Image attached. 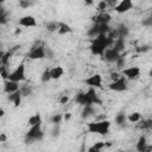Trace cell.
Returning <instances> with one entry per match:
<instances>
[{"instance_id": "obj_37", "label": "cell", "mask_w": 152, "mask_h": 152, "mask_svg": "<svg viewBox=\"0 0 152 152\" xmlns=\"http://www.w3.org/2000/svg\"><path fill=\"white\" fill-rule=\"evenodd\" d=\"M14 33H15V34H20V33H21V28L17 27V28H15V31H14Z\"/></svg>"}, {"instance_id": "obj_36", "label": "cell", "mask_w": 152, "mask_h": 152, "mask_svg": "<svg viewBox=\"0 0 152 152\" xmlns=\"http://www.w3.org/2000/svg\"><path fill=\"white\" fill-rule=\"evenodd\" d=\"M142 152H152V145L148 144V145L142 150Z\"/></svg>"}, {"instance_id": "obj_17", "label": "cell", "mask_w": 152, "mask_h": 152, "mask_svg": "<svg viewBox=\"0 0 152 152\" xmlns=\"http://www.w3.org/2000/svg\"><path fill=\"white\" fill-rule=\"evenodd\" d=\"M71 32H72V28L70 27V25H68V24H65V23L59 21L58 30H57V33H58V34L64 36V34H68V33H71Z\"/></svg>"}, {"instance_id": "obj_2", "label": "cell", "mask_w": 152, "mask_h": 152, "mask_svg": "<svg viewBox=\"0 0 152 152\" xmlns=\"http://www.w3.org/2000/svg\"><path fill=\"white\" fill-rule=\"evenodd\" d=\"M109 129H110V121L109 120H99V121H93V122L87 124L88 133L106 135L109 133Z\"/></svg>"}, {"instance_id": "obj_13", "label": "cell", "mask_w": 152, "mask_h": 152, "mask_svg": "<svg viewBox=\"0 0 152 152\" xmlns=\"http://www.w3.org/2000/svg\"><path fill=\"white\" fill-rule=\"evenodd\" d=\"M19 88H20V86H19V83H17V82H12V81H8V80H6V81L4 82V91H5L7 95L18 91Z\"/></svg>"}, {"instance_id": "obj_1", "label": "cell", "mask_w": 152, "mask_h": 152, "mask_svg": "<svg viewBox=\"0 0 152 152\" xmlns=\"http://www.w3.org/2000/svg\"><path fill=\"white\" fill-rule=\"evenodd\" d=\"M113 43H114V39H112L110 37H107L106 34H99L97 37L91 39L89 49L93 55L102 56L107 48H112Z\"/></svg>"}, {"instance_id": "obj_22", "label": "cell", "mask_w": 152, "mask_h": 152, "mask_svg": "<svg viewBox=\"0 0 152 152\" xmlns=\"http://www.w3.org/2000/svg\"><path fill=\"white\" fill-rule=\"evenodd\" d=\"M87 34H88V37H90L91 39H93V38H95V37H97V36L100 34V30H99V26L95 24V25H94L91 28H89V30H88Z\"/></svg>"}, {"instance_id": "obj_42", "label": "cell", "mask_w": 152, "mask_h": 152, "mask_svg": "<svg viewBox=\"0 0 152 152\" xmlns=\"http://www.w3.org/2000/svg\"><path fill=\"white\" fill-rule=\"evenodd\" d=\"M0 25H1V24H0Z\"/></svg>"}, {"instance_id": "obj_39", "label": "cell", "mask_w": 152, "mask_h": 152, "mask_svg": "<svg viewBox=\"0 0 152 152\" xmlns=\"http://www.w3.org/2000/svg\"><path fill=\"white\" fill-rule=\"evenodd\" d=\"M93 4V1H86L84 2V5H91Z\"/></svg>"}, {"instance_id": "obj_33", "label": "cell", "mask_w": 152, "mask_h": 152, "mask_svg": "<svg viewBox=\"0 0 152 152\" xmlns=\"http://www.w3.org/2000/svg\"><path fill=\"white\" fill-rule=\"evenodd\" d=\"M87 152H101V150H99V148H96L94 145H91L89 148H88V151Z\"/></svg>"}, {"instance_id": "obj_41", "label": "cell", "mask_w": 152, "mask_h": 152, "mask_svg": "<svg viewBox=\"0 0 152 152\" xmlns=\"http://www.w3.org/2000/svg\"><path fill=\"white\" fill-rule=\"evenodd\" d=\"M0 66H2V63H1V61H0Z\"/></svg>"}, {"instance_id": "obj_23", "label": "cell", "mask_w": 152, "mask_h": 152, "mask_svg": "<svg viewBox=\"0 0 152 152\" xmlns=\"http://www.w3.org/2000/svg\"><path fill=\"white\" fill-rule=\"evenodd\" d=\"M40 81L43 83H48L49 81H51V75H50V69H45L42 75H40Z\"/></svg>"}, {"instance_id": "obj_34", "label": "cell", "mask_w": 152, "mask_h": 152, "mask_svg": "<svg viewBox=\"0 0 152 152\" xmlns=\"http://www.w3.org/2000/svg\"><path fill=\"white\" fill-rule=\"evenodd\" d=\"M7 140V135L5 133H0V142H5Z\"/></svg>"}, {"instance_id": "obj_18", "label": "cell", "mask_w": 152, "mask_h": 152, "mask_svg": "<svg viewBox=\"0 0 152 152\" xmlns=\"http://www.w3.org/2000/svg\"><path fill=\"white\" fill-rule=\"evenodd\" d=\"M112 48H113L114 50H116L119 53H121V51L125 49V40H124V37H119V38L114 39V43H113Z\"/></svg>"}, {"instance_id": "obj_15", "label": "cell", "mask_w": 152, "mask_h": 152, "mask_svg": "<svg viewBox=\"0 0 152 152\" xmlns=\"http://www.w3.org/2000/svg\"><path fill=\"white\" fill-rule=\"evenodd\" d=\"M7 99H8L10 102H12V103L14 104V107H19L20 103H21L23 95H21L20 90H18V91H15V93H13V94H10Z\"/></svg>"}, {"instance_id": "obj_26", "label": "cell", "mask_w": 152, "mask_h": 152, "mask_svg": "<svg viewBox=\"0 0 152 152\" xmlns=\"http://www.w3.org/2000/svg\"><path fill=\"white\" fill-rule=\"evenodd\" d=\"M126 122V115L125 114H118L116 116H115V124L116 125H124Z\"/></svg>"}, {"instance_id": "obj_40", "label": "cell", "mask_w": 152, "mask_h": 152, "mask_svg": "<svg viewBox=\"0 0 152 152\" xmlns=\"http://www.w3.org/2000/svg\"><path fill=\"white\" fill-rule=\"evenodd\" d=\"M1 10H2V1L0 0V11H1Z\"/></svg>"}, {"instance_id": "obj_11", "label": "cell", "mask_w": 152, "mask_h": 152, "mask_svg": "<svg viewBox=\"0 0 152 152\" xmlns=\"http://www.w3.org/2000/svg\"><path fill=\"white\" fill-rule=\"evenodd\" d=\"M132 8H133V2L131 0H121L115 5L114 11L116 13H126Z\"/></svg>"}, {"instance_id": "obj_12", "label": "cell", "mask_w": 152, "mask_h": 152, "mask_svg": "<svg viewBox=\"0 0 152 152\" xmlns=\"http://www.w3.org/2000/svg\"><path fill=\"white\" fill-rule=\"evenodd\" d=\"M18 24L21 27H36L37 20L33 15H23L21 18H19Z\"/></svg>"}, {"instance_id": "obj_3", "label": "cell", "mask_w": 152, "mask_h": 152, "mask_svg": "<svg viewBox=\"0 0 152 152\" xmlns=\"http://www.w3.org/2000/svg\"><path fill=\"white\" fill-rule=\"evenodd\" d=\"M8 81H12V82H21V81H25L26 80V75H25V64L24 63H20L14 70H12L10 74H8V77H7Z\"/></svg>"}, {"instance_id": "obj_19", "label": "cell", "mask_w": 152, "mask_h": 152, "mask_svg": "<svg viewBox=\"0 0 152 152\" xmlns=\"http://www.w3.org/2000/svg\"><path fill=\"white\" fill-rule=\"evenodd\" d=\"M147 145H148V142H147L146 137H145V135H140V137H139V139H138V141H137L135 148H137V151H138V152H142V150H144Z\"/></svg>"}, {"instance_id": "obj_14", "label": "cell", "mask_w": 152, "mask_h": 152, "mask_svg": "<svg viewBox=\"0 0 152 152\" xmlns=\"http://www.w3.org/2000/svg\"><path fill=\"white\" fill-rule=\"evenodd\" d=\"M50 75H51V80H59L64 75V69L61 65H56L50 69Z\"/></svg>"}, {"instance_id": "obj_8", "label": "cell", "mask_w": 152, "mask_h": 152, "mask_svg": "<svg viewBox=\"0 0 152 152\" xmlns=\"http://www.w3.org/2000/svg\"><path fill=\"white\" fill-rule=\"evenodd\" d=\"M84 83L89 87V88H102V76L100 74H94L89 77H87L84 80Z\"/></svg>"}, {"instance_id": "obj_5", "label": "cell", "mask_w": 152, "mask_h": 152, "mask_svg": "<svg viewBox=\"0 0 152 152\" xmlns=\"http://www.w3.org/2000/svg\"><path fill=\"white\" fill-rule=\"evenodd\" d=\"M120 74L127 81H134V80H138L140 77L141 70L139 66H128V68H124Z\"/></svg>"}, {"instance_id": "obj_27", "label": "cell", "mask_w": 152, "mask_h": 152, "mask_svg": "<svg viewBox=\"0 0 152 152\" xmlns=\"http://www.w3.org/2000/svg\"><path fill=\"white\" fill-rule=\"evenodd\" d=\"M8 74H10V71H8L7 65H2V66H0V76H1L2 78H5V81L7 80Z\"/></svg>"}, {"instance_id": "obj_21", "label": "cell", "mask_w": 152, "mask_h": 152, "mask_svg": "<svg viewBox=\"0 0 152 152\" xmlns=\"http://www.w3.org/2000/svg\"><path fill=\"white\" fill-rule=\"evenodd\" d=\"M58 25H59V21H55V20H51V21H48L45 27L49 32H57L58 30Z\"/></svg>"}, {"instance_id": "obj_9", "label": "cell", "mask_w": 152, "mask_h": 152, "mask_svg": "<svg viewBox=\"0 0 152 152\" xmlns=\"http://www.w3.org/2000/svg\"><path fill=\"white\" fill-rule=\"evenodd\" d=\"M101 57H103V59L107 61V62H109V63H114V62H116L121 57V53H119L113 48H107Z\"/></svg>"}, {"instance_id": "obj_29", "label": "cell", "mask_w": 152, "mask_h": 152, "mask_svg": "<svg viewBox=\"0 0 152 152\" xmlns=\"http://www.w3.org/2000/svg\"><path fill=\"white\" fill-rule=\"evenodd\" d=\"M108 7L107 1H99L97 2V11L99 12H104V10Z\"/></svg>"}, {"instance_id": "obj_24", "label": "cell", "mask_w": 152, "mask_h": 152, "mask_svg": "<svg viewBox=\"0 0 152 152\" xmlns=\"http://www.w3.org/2000/svg\"><path fill=\"white\" fill-rule=\"evenodd\" d=\"M19 90H20L23 96H28L32 93V87L31 86H23V87L19 88Z\"/></svg>"}, {"instance_id": "obj_7", "label": "cell", "mask_w": 152, "mask_h": 152, "mask_svg": "<svg viewBox=\"0 0 152 152\" xmlns=\"http://www.w3.org/2000/svg\"><path fill=\"white\" fill-rule=\"evenodd\" d=\"M127 88H128V81L122 76L119 80L110 82V84H109V89L113 91H118V93L125 91Z\"/></svg>"}, {"instance_id": "obj_32", "label": "cell", "mask_w": 152, "mask_h": 152, "mask_svg": "<svg viewBox=\"0 0 152 152\" xmlns=\"http://www.w3.org/2000/svg\"><path fill=\"white\" fill-rule=\"evenodd\" d=\"M68 102H69V96L68 95H62L61 99H59V103L61 104H65Z\"/></svg>"}, {"instance_id": "obj_38", "label": "cell", "mask_w": 152, "mask_h": 152, "mask_svg": "<svg viewBox=\"0 0 152 152\" xmlns=\"http://www.w3.org/2000/svg\"><path fill=\"white\" fill-rule=\"evenodd\" d=\"M2 116H5V110L2 108H0V118H2Z\"/></svg>"}, {"instance_id": "obj_4", "label": "cell", "mask_w": 152, "mask_h": 152, "mask_svg": "<svg viewBox=\"0 0 152 152\" xmlns=\"http://www.w3.org/2000/svg\"><path fill=\"white\" fill-rule=\"evenodd\" d=\"M44 137V132L42 129V125L37 126H31L30 129L26 132V140L27 141H36V140H42Z\"/></svg>"}, {"instance_id": "obj_10", "label": "cell", "mask_w": 152, "mask_h": 152, "mask_svg": "<svg viewBox=\"0 0 152 152\" xmlns=\"http://www.w3.org/2000/svg\"><path fill=\"white\" fill-rule=\"evenodd\" d=\"M91 20L96 24V25H101V24H108L112 20V15L108 12H97V14L91 17Z\"/></svg>"}, {"instance_id": "obj_31", "label": "cell", "mask_w": 152, "mask_h": 152, "mask_svg": "<svg viewBox=\"0 0 152 152\" xmlns=\"http://www.w3.org/2000/svg\"><path fill=\"white\" fill-rule=\"evenodd\" d=\"M121 77V74L120 72H116V71H114V72H110V80H112V82L113 81H116V80H119Z\"/></svg>"}, {"instance_id": "obj_25", "label": "cell", "mask_w": 152, "mask_h": 152, "mask_svg": "<svg viewBox=\"0 0 152 152\" xmlns=\"http://www.w3.org/2000/svg\"><path fill=\"white\" fill-rule=\"evenodd\" d=\"M93 113H94V108H93V106H86L84 109H83V112H82V116H83V118H87V116L91 115Z\"/></svg>"}, {"instance_id": "obj_28", "label": "cell", "mask_w": 152, "mask_h": 152, "mask_svg": "<svg viewBox=\"0 0 152 152\" xmlns=\"http://www.w3.org/2000/svg\"><path fill=\"white\" fill-rule=\"evenodd\" d=\"M62 120H63V115L62 114H53V116L51 118V122L55 124V125L61 124Z\"/></svg>"}, {"instance_id": "obj_6", "label": "cell", "mask_w": 152, "mask_h": 152, "mask_svg": "<svg viewBox=\"0 0 152 152\" xmlns=\"http://www.w3.org/2000/svg\"><path fill=\"white\" fill-rule=\"evenodd\" d=\"M26 57L28 59H44L46 58V49L44 46H33L27 52Z\"/></svg>"}, {"instance_id": "obj_16", "label": "cell", "mask_w": 152, "mask_h": 152, "mask_svg": "<svg viewBox=\"0 0 152 152\" xmlns=\"http://www.w3.org/2000/svg\"><path fill=\"white\" fill-rule=\"evenodd\" d=\"M42 122H43V119H42V115H40L39 113H34V114L31 115V116L28 118V120H27V124H28L30 127H31V126L42 125Z\"/></svg>"}, {"instance_id": "obj_30", "label": "cell", "mask_w": 152, "mask_h": 152, "mask_svg": "<svg viewBox=\"0 0 152 152\" xmlns=\"http://www.w3.org/2000/svg\"><path fill=\"white\" fill-rule=\"evenodd\" d=\"M18 5H19V7H21V8L26 10V8H28V7H30V6L32 5V4H31L30 1H26V0H20Z\"/></svg>"}, {"instance_id": "obj_35", "label": "cell", "mask_w": 152, "mask_h": 152, "mask_svg": "<svg viewBox=\"0 0 152 152\" xmlns=\"http://www.w3.org/2000/svg\"><path fill=\"white\" fill-rule=\"evenodd\" d=\"M71 119V113H65L64 115H63V120H65V121H69Z\"/></svg>"}, {"instance_id": "obj_20", "label": "cell", "mask_w": 152, "mask_h": 152, "mask_svg": "<svg viewBox=\"0 0 152 152\" xmlns=\"http://www.w3.org/2000/svg\"><path fill=\"white\" fill-rule=\"evenodd\" d=\"M141 113L139 112H133L131 114H128V116H126V120L129 121L131 124H135V122H139L141 120Z\"/></svg>"}]
</instances>
